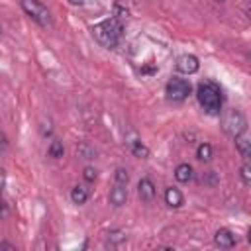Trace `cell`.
<instances>
[{
    "label": "cell",
    "mask_w": 251,
    "mask_h": 251,
    "mask_svg": "<svg viewBox=\"0 0 251 251\" xmlns=\"http://www.w3.org/2000/svg\"><path fill=\"white\" fill-rule=\"evenodd\" d=\"M196 98L208 114H220V110H222V90H220L218 84H214L210 80L200 82L198 88H196Z\"/></svg>",
    "instance_id": "2"
},
{
    "label": "cell",
    "mask_w": 251,
    "mask_h": 251,
    "mask_svg": "<svg viewBox=\"0 0 251 251\" xmlns=\"http://www.w3.org/2000/svg\"><path fill=\"white\" fill-rule=\"evenodd\" d=\"M76 151H78L80 155H84V159H94V155H96V153H94V151H90V149H88V145H84V143H82Z\"/></svg>",
    "instance_id": "20"
},
{
    "label": "cell",
    "mask_w": 251,
    "mask_h": 251,
    "mask_svg": "<svg viewBox=\"0 0 251 251\" xmlns=\"http://www.w3.org/2000/svg\"><path fill=\"white\" fill-rule=\"evenodd\" d=\"M82 176H84L86 182H94V180H96V169H92V167H84Z\"/></svg>",
    "instance_id": "19"
},
{
    "label": "cell",
    "mask_w": 251,
    "mask_h": 251,
    "mask_svg": "<svg viewBox=\"0 0 251 251\" xmlns=\"http://www.w3.org/2000/svg\"><path fill=\"white\" fill-rule=\"evenodd\" d=\"M214 243H216L218 247H222V249H229V247L235 245V235H233L231 229L222 227V229L216 231V235H214Z\"/></svg>",
    "instance_id": "7"
},
{
    "label": "cell",
    "mask_w": 251,
    "mask_h": 251,
    "mask_svg": "<svg viewBox=\"0 0 251 251\" xmlns=\"http://www.w3.org/2000/svg\"><path fill=\"white\" fill-rule=\"evenodd\" d=\"M88 196H90V192H88V188L86 186H82V184H76L73 190H71V200L75 202V204H84L86 200H88Z\"/></svg>",
    "instance_id": "11"
},
{
    "label": "cell",
    "mask_w": 251,
    "mask_h": 251,
    "mask_svg": "<svg viewBox=\"0 0 251 251\" xmlns=\"http://www.w3.org/2000/svg\"><path fill=\"white\" fill-rule=\"evenodd\" d=\"M47 153H49V157H53V159H59V157H63V153H65V149H63V143H61V141H57V139H53V141L49 143V149H47Z\"/></svg>",
    "instance_id": "15"
},
{
    "label": "cell",
    "mask_w": 251,
    "mask_h": 251,
    "mask_svg": "<svg viewBox=\"0 0 251 251\" xmlns=\"http://www.w3.org/2000/svg\"><path fill=\"white\" fill-rule=\"evenodd\" d=\"M241 178H243L245 184L251 182V169H249V165H243V167H241Z\"/></svg>",
    "instance_id": "21"
},
{
    "label": "cell",
    "mask_w": 251,
    "mask_h": 251,
    "mask_svg": "<svg viewBox=\"0 0 251 251\" xmlns=\"http://www.w3.org/2000/svg\"><path fill=\"white\" fill-rule=\"evenodd\" d=\"M0 33H2V25H0Z\"/></svg>",
    "instance_id": "26"
},
{
    "label": "cell",
    "mask_w": 251,
    "mask_h": 251,
    "mask_svg": "<svg viewBox=\"0 0 251 251\" xmlns=\"http://www.w3.org/2000/svg\"><path fill=\"white\" fill-rule=\"evenodd\" d=\"M22 10L33 20L37 22L39 25L43 27H51L53 25V18H51V12L47 10V6H43L39 0H22Z\"/></svg>",
    "instance_id": "3"
},
{
    "label": "cell",
    "mask_w": 251,
    "mask_h": 251,
    "mask_svg": "<svg viewBox=\"0 0 251 251\" xmlns=\"http://www.w3.org/2000/svg\"><path fill=\"white\" fill-rule=\"evenodd\" d=\"M108 198H110V204H114V206H124V204L127 202V186L114 184V188L110 190Z\"/></svg>",
    "instance_id": "9"
},
{
    "label": "cell",
    "mask_w": 251,
    "mask_h": 251,
    "mask_svg": "<svg viewBox=\"0 0 251 251\" xmlns=\"http://www.w3.org/2000/svg\"><path fill=\"white\" fill-rule=\"evenodd\" d=\"M165 90H167V96H169L171 100L180 102V100L188 98V94H190V82L184 80V78L173 76V78L167 82V88H165Z\"/></svg>",
    "instance_id": "5"
},
{
    "label": "cell",
    "mask_w": 251,
    "mask_h": 251,
    "mask_svg": "<svg viewBox=\"0 0 251 251\" xmlns=\"http://www.w3.org/2000/svg\"><path fill=\"white\" fill-rule=\"evenodd\" d=\"M8 149V137L4 131H0V153H4Z\"/></svg>",
    "instance_id": "23"
},
{
    "label": "cell",
    "mask_w": 251,
    "mask_h": 251,
    "mask_svg": "<svg viewBox=\"0 0 251 251\" xmlns=\"http://www.w3.org/2000/svg\"><path fill=\"white\" fill-rule=\"evenodd\" d=\"M165 202L171 206V208H180L182 204H184V196H182V192L178 190V188H167L165 190Z\"/></svg>",
    "instance_id": "10"
},
{
    "label": "cell",
    "mask_w": 251,
    "mask_h": 251,
    "mask_svg": "<svg viewBox=\"0 0 251 251\" xmlns=\"http://www.w3.org/2000/svg\"><path fill=\"white\" fill-rule=\"evenodd\" d=\"M216 2H226V0H216Z\"/></svg>",
    "instance_id": "25"
},
{
    "label": "cell",
    "mask_w": 251,
    "mask_h": 251,
    "mask_svg": "<svg viewBox=\"0 0 251 251\" xmlns=\"http://www.w3.org/2000/svg\"><path fill=\"white\" fill-rule=\"evenodd\" d=\"M122 31H124V24H122V20H118V18H108V20H104V22H100V24H96V25L92 27L94 39H96L100 45L108 47V49H114V47L120 43Z\"/></svg>",
    "instance_id": "1"
},
{
    "label": "cell",
    "mask_w": 251,
    "mask_h": 251,
    "mask_svg": "<svg viewBox=\"0 0 251 251\" xmlns=\"http://www.w3.org/2000/svg\"><path fill=\"white\" fill-rule=\"evenodd\" d=\"M245 126H247V122H245L243 114H241V112H237V110L227 112V114H226V118H224V129H226V133H227V135H231V137L241 135V133L245 131Z\"/></svg>",
    "instance_id": "4"
},
{
    "label": "cell",
    "mask_w": 251,
    "mask_h": 251,
    "mask_svg": "<svg viewBox=\"0 0 251 251\" xmlns=\"http://www.w3.org/2000/svg\"><path fill=\"white\" fill-rule=\"evenodd\" d=\"M176 69L184 75H194L198 69H200V63H198V57L194 55H182L176 59Z\"/></svg>",
    "instance_id": "6"
},
{
    "label": "cell",
    "mask_w": 251,
    "mask_h": 251,
    "mask_svg": "<svg viewBox=\"0 0 251 251\" xmlns=\"http://www.w3.org/2000/svg\"><path fill=\"white\" fill-rule=\"evenodd\" d=\"M129 149H131V153H133L135 157H139V159H147V157H149V147H147L145 143H141L139 139L129 141Z\"/></svg>",
    "instance_id": "14"
},
{
    "label": "cell",
    "mask_w": 251,
    "mask_h": 251,
    "mask_svg": "<svg viewBox=\"0 0 251 251\" xmlns=\"http://www.w3.org/2000/svg\"><path fill=\"white\" fill-rule=\"evenodd\" d=\"M6 186V171L4 169H0V192H2V188Z\"/></svg>",
    "instance_id": "24"
},
{
    "label": "cell",
    "mask_w": 251,
    "mask_h": 251,
    "mask_svg": "<svg viewBox=\"0 0 251 251\" xmlns=\"http://www.w3.org/2000/svg\"><path fill=\"white\" fill-rule=\"evenodd\" d=\"M122 241H126V231L114 229V231L108 233V243H110V245H118V243H122Z\"/></svg>",
    "instance_id": "18"
},
{
    "label": "cell",
    "mask_w": 251,
    "mask_h": 251,
    "mask_svg": "<svg viewBox=\"0 0 251 251\" xmlns=\"http://www.w3.org/2000/svg\"><path fill=\"white\" fill-rule=\"evenodd\" d=\"M196 157L200 161H210L212 159V147L208 143H200L198 149H196Z\"/></svg>",
    "instance_id": "16"
},
{
    "label": "cell",
    "mask_w": 251,
    "mask_h": 251,
    "mask_svg": "<svg viewBox=\"0 0 251 251\" xmlns=\"http://www.w3.org/2000/svg\"><path fill=\"white\" fill-rule=\"evenodd\" d=\"M8 212H10V210H8V204H6V200L0 196V220H4V218L8 216Z\"/></svg>",
    "instance_id": "22"
},
{
    "label": "cell",
    "mask_w": 251,
    "mask_h": 251,
    "mask_svg": "<svg viewBox=\"0 0 251 251\" xmlns=\"http://www.w3.org/2000/svg\"><path fill=\"white\" fill-rule=\"evenodd\" d=\"M129 182V175L126 169H116L114 173V184H122V186H127Z\"/></svg>",
    "instance_id": "17"
},
{
    "label": "cell",
    "mask_w": 251,
    "mask_h": 251,
    "mask_svg": "<svg viewBox=\"0 0 251 251\" xmlns=\"http://www.w3.org/2000/svg\"><path fill=\"white\" fill-rule=\"evenodd\" d=\"M137 194L141 198V202H151L155 198V184L151 182V178H141L137 184Z\"/></svg>",
    "instance_id": "8"
},
{
    "label": "cell",
    "mask_w": 251,
    "mask_h": 251,
    "mask_svg": "<svg viewBox=\"0 0 251 251\" xmlns=\"http://www.w3.org/2000/svg\"><path fill=\"white\" fill-rule=\"evenodd\" d=\"M175 178L178 182H188L192 178V167L188 163H180L176 169H175Z\"/></svg>",
    "instance_id": "12"
},
{
    "label": "cell",
    "mask_w": 251,
    "mask_h": 251,
    "mask_svg": "<svg viewBox=\"0 0 251 251\" xmlns=\"http://www.w3.org/2000/svg\"><path fill=\"white\" fill-rule=\"evenodd\" d=\"M233 139H235V147H237L239 155H241L243 159H249V155H251V141H249L247 137H243V135H237V137H233Z\"/></svg>",
    "instance_id": "13"
}]
</instances>
